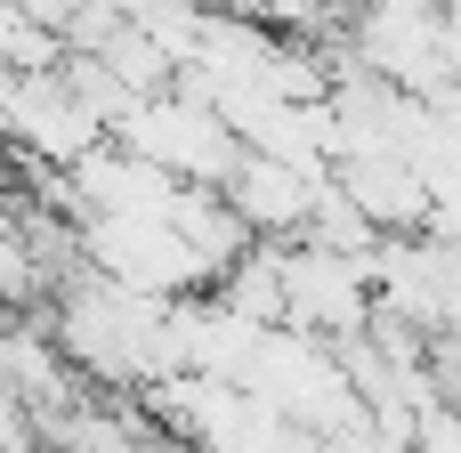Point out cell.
Segmentation results:
<instances>
[{
  "instance_id": "5b68a950",
  "label": "cell",
  "mask_w": 461,
  "mask_h": 453,
  "mask_svg": "<svg viewBox=\"0 0 461 453\" xmlns=\"http://www.w3.org/2000/svg\"><path fill=\"white\" fill-rule=\"evenodd\" d=\"M0 453H41V430H32V413L16 405L8 381H0Z\"/></svg>"
},
{
  "instance_id": "3957f363",
  "label": "cell",
  "mask_w": 461,
  "mask_h": 453,
  "mask_svg": "<svg viewBox=\"0 0 461 453\" xmlns=\"http://www.w3.org/2000/svg\"><path fill=\"white\" fill-rule=\"evenodd\" d=\"M316 195H324V162H284V154H251V146L219 178V203L235 211V227L251 243H292L308 227Z\"/></svg>"
},
{
  "instance_id": "6da1fadb",
  "label": "cell",
  "mask_w": 461,
  "mask_h": 453,
  "mask_svg": "<svg viewBox=\"0 0 461 453\" xmlns=\"http://www.w3.org/2000/svg\"><path fill=\"white\" fill-rule=\"evenodd\" d=\"M113 146L122 154H138V162H154L162 178H178V186H211L219 195V178L235 170V130L203 105V97H186V89H162V97H138L130 113H122V130H113Z\"/></svg>"
},
{
  "instance_id": "7a4b0ae2",
  "label": "cell",
  "mask_w": 461,
  "mask_h": 453,
  "mask_svg": "<svg viewBox=\"0 0 461 453\" xmlns=\"http://www.w3.org/2000/svg\"><path fill=\"white\" fill-rule=\"evenodd\" d=\"M284 332L316 340V349H340L365 332L373 316V259L357 251H316V243H284Z\"/></svg>"
},
{
  "instance_id": "277c9868",
  "label": "cell",
  "mask_w": 461,
  "mask_h": 453,
  "mask_svg": "<svg viewBox=\"0 0 461 453\" xmlns=\"http://www.w3.org/2000/svg\"><path fill=\"white\" fill-rule=\"evenodd\" d=\"M324 170L373 235H421L429 227V178L413 154H332Z\"/></svg>"
}]
</instances>
